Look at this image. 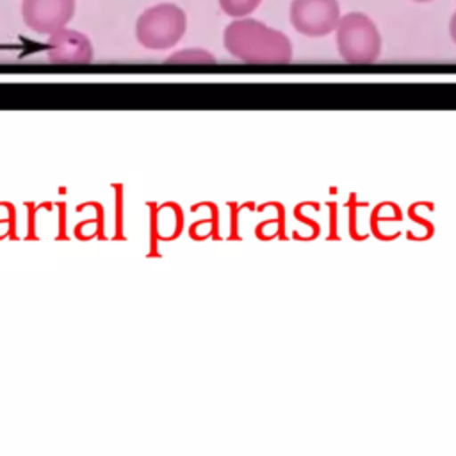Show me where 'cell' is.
<instances>
[{
	"label": "cell",
	"instance_id": "obj_1",
	"mask_svg": "<svg viewBox=\"0 0 456 456\" xmlns=\"http://www.w3.org/2000/svg\"><path fill=\"white\" fill-rule=\"evenodd\" d=\"M228 53L246 64H289L292 61L290 39L253 18L232 21L223 34Z\"/></svg>",
	"mask_w": 456,
	"mask_h": 456
},
{
	"label": "cell",
	"instance_id": "obj_2",
	"mask_svg": "<svg viewBox=\"0 0 456 456\" xmlns=\"http://www.w3.org/2000/svg\"><path fill=\"white\" fill-rule=\"evenodd\" d=\"M337 48L347 64H372L381 53V36L376 23L363 12L340 16Z\"/></svg>",
	"mask_w": 456,
	"mask_h": 456
},
{
	"label": "cell",
	"instance_id": "obj_3",
	"mask_svg": "<svg viewBox=\"0 0 456 456\" xmlns=\"http://www.w3.org/2000/svg\"><path fill=\"white\" fill-rule=\"evenodd\" d=\"M187 28V16L175 4H157L146 9L135 23L137 41L148 50L175 46Z\"/></svg>",
	"mask_w": 456,
	"mask_h": 456
},
{
	"label": "cell",
	"instance_id": "obj_4",
	"mask_svg": "<svg viewBox=\"0 0 456 456\" xmlns=\"http://www.w3.org/2000/svg\"><path fill=\"white\" fill-rule=\"evenodd\" d=\"M289 18L299 34L321 37L337 28L340 5L338 0H292Z\"/></svg>",
	"mask_w": 456,
	"mask_h": 456
},
{
	"label": "cell",
	"instance_id": "obj_5",
	"mask_svg": "<svg viewBox=\"0 0 456 456\" xmlns=\"http://www.w3.org/2000/svg\"><path fill=\"white\" fill-rule=\"evenodd\" d=\"M23 21L39 34H53L75 14V0H23Z\"/></svg>",
	"mask_w": 456,
	"mask_h": 456
},
{
	"label": "cell",
	"instance_id": "obj_6",
	"mask_svg": "<svg viewBox=\"0 0 456 456\" xmlns=\"http://www.w3.org/2000/svg\"><path fill=\"white\" fill-rule=\"evenodd\" d=\"M46 55L53 64H87L93 59V45L84 34L61 28L50 34Z\"/></svg>",
	"mask_w": 456,
	"mask_h": 456
},
{
	"label": "cell",
	"instance_id": "obj_7",
	"mask_svg": "<svg viewBox=\"0 0 456 456\" xmlns=\"http://www.w3.org/2000/svg\"><path fill=\"white\" fill-rule=\"evenodd\" d=\"M166 64H216V57L203 48H185L169 55Z\"/></svg>",
	"mask_w": 456,
	"mask_h": 456
},
{
	"label": "cell",
	"instance_id": "obj_8",
	"mask_svg": "<svg viewBox=\"0 0 456 456\" xmlns=\"http://www.w3.org/2000/svg\"><path fill=\"white\" fill-rule=\"evenodd\" d=\"M262 0H219V7L232 18H244L251 14Z\"/></svg>",
	"mask_w": 456,
	"mask_h": 456
},
{
	"label": "cell",
	"instance_id": "obj_9",
	"mask_svg": "<svg viewBox=\"0 0 456 456\" xmlns=\"http://www.w3.org/2000/svg\"><path fill=\"white\" fill-rule=\"evenodd\" d=\"M449 34H451L452 41L456 43V12L452 14V18H451V21H449Z\"/></svg>",
	"mask_w": 456,
	"mask_h": 456
},
{
	"label": "cell",
	"instance_id": "obj_10",
	"mask_svg": "<svg viewBox=\"0 0 456 456\" xmlns=\"http://www.w3.org/2000/svg\"><path fill=\"white\" fill-rule=\"evenodd\" d=\"M413 2H431V0H413Z\"/></svg>",
	"mask_w": 456,
	"mask_h": 456
}]
</instances>
